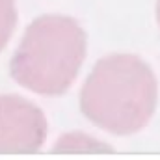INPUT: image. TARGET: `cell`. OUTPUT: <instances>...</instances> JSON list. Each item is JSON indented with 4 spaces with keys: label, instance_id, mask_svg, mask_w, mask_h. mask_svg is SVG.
Returning <instances> with one entry per match:
<instances>
[{
    "label": "cell",
    "instance_id": "1",
    "mask_svg": "<svg viewBox=\"0 0 160 160\" xmlns=\"http://www.w3.org/2000/svg\"><path fill=\"white\" fill-rule=\"evenodd\" d=\"M157 101L155 73L132 54H112L99 60L80 91L82 114L118 136L143 128L155 114Z\"/></svg>",
    "mask_w": 160,
    "mask_h": 160
},
{
    "label": "cell",
    "instance_id": "4",
    "mask_svg": "<svg viewBox=\"0 0 160 160\" xmlns=\"http://www.w3.org/2000/svg\"><path fill=\"white\" fill-rule=\"evenodd\" d=\"M17 24V8L13 0H0V50L8 45Z\"/></svg>",
    "mask_w": 160,
    "mask_h": 160
},
{
    "label": "cell",
    "instance_id": "3",
    "mask_svg": "<svg viewBox=\"0 0 160 160\" xmlns=\"http://www.w3.org/2000/svg\"><path fill=\"white\" fill-rule=\"evenodd\" d=\"M47 138V119L39 108L19 97L0 95V155H30Z\"/></svg>",
    "mask_w": 160,
    "mask_h": 160
},
{
    "label": "cell",
    "instance_id": "5",
    "mask_svg": "<svg viewBox=\"0 0 160 160\" xmlns=\"http://www.w3.org/2000/svg\"><path fill=\"white\" fill-rule=\"evenodd\" d=\"M157 19H158V24H160V0H158V4H157Z\"/></svg>",
    "mask_w": 160,
    "mask_h": 160
},
{
    "label": "cell",
    "instance_id": "2",
    "mask_svg": "<svg viewBox=\"0 0 160 160\" xmlns=\"http://www.w3.org/2000/svg\"><path fill=\"white\" fill-rule=\"evenodd\" d=\"M86 56V32L71 17L36 19L11 58V77L22 88L41 95L65 93Z\"/></svg>",
    "mask_w": 160,
    "mask_h": 160
}]
</instances>
